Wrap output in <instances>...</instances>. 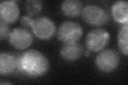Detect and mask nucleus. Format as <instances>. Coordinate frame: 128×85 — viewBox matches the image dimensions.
<instances>
[{"label":"nucleus","mask_w":128,"mask_h":85,"mask_svg":"<svg viewBox=\"0 0 128 85\" xmlns=\"http://www.w3.org/2000/svg\"><path fill=\"white\" fill-rule=\"evenodd\" d=\"M17 69L30 77L41 76L49 68V62L46 56L36 50H28L17 56Z\"/></svg>","instance_id":"1"},{"label":"nucleus","mask_w":128,"mask_h":85,"mask_svg":"<svg viewBox=\"0 0 128 85\" xmlns=\"http://www.w3.org/2000/svg\"><path fill=\"white\" fill-rule=\"evenodd\" d=\"M9 43L14 48L22 50L28 47L33 42V36L25 28H16L11 31Z\"/></svg>","instance_id":"7"},{"label":"nucleus","mask_w":128,"mask_h":85,"mask_svg":"<svg viewBox=\"0 0 128 85\" xmlns=\"http://www.w3.org/2000/svg\"><path fill=\"white\" fill-rule=\"evenodd\" d=\"M62 9L65 15L74 18L82 13L83 6L82 3L78 0H66L62 2Z\"/></svg>","instance_id":"12"},{"label":"nucleus","mask_w":128,"mask_h":85,"mask_svg":"<svg viewBox=\"0 0 128 85\" xmlns=\"http://www.w3.org/2000/svg\"><path fill=\"white\" fill-rule=\"evenodd\" d=\"M31 28L35 35L42 40H48L52 37L56 30L52 20L44 16L34 19Z\"/></svg>","instance_id":"6"},{"label":"nucleus","mask_w":128,"mask_h":85,"mask_svg":"<svg viewBox=\"0 0 128 85\" xmlns=\"http://www.w3.org/2000/svg\"><path fill=\"white\" fill-rule=\"evenodd\" d=\"M19 9L14 1H3L0 4V17L1 19L6 22L12 23L19 17Z\"/></svg>","instance_id":"8"},{"label":"nucleus","mask_w":128,"mask_h":85,"mask_svg":"<svg viewBox=\"0 0 128 85\" xmlns=\"http://www.w3.org/2000/svg\"><path fill=\"white\" fill-rule=\"evenodd\" d=\"M82 16L84 21L89 25L100 26L108 22V13L102 7L97 5H88L83 8Z\"/></svg>","instance_id":"3"},{"label":"nucleus","mask_w":128,"mask_h":85,"mask_svg":"<svg viewBox=\"0 0 128 85\" xmlns=\"http://www.w3.org/2000/svg\"><path fill=\"white\" fill-rule=\"evenodd\" d=\"M89 51H87L86 52V56H89V55H90V52H89Z\"/></svg>","instance_id":"17"},{"label":"nucleus","mask_w":128,"mask_h":85,"mask_svg":"<svg viewBox=\"0 0 128 85\" xmlns=\"http://www.w3.org/2000/svg\"><path fill=\"white\" fill-rule=\"evenodd\" d=\"M83 52L82 45L78 42L64 43L60 50L62 57L68 61H74L78 59Z\"/></svg>","instance_id":"9"},{"label":"nucleus","mask_w":128,"mask_h":85,"mask_svg":"<svg viewBox=\"0 0 128 85\" xmlns=\"http://www.w3.org/2000/svg\"><path fill=\"white\" fill-rule=\"evenodd\" d=\"M112 17L115 21L126 23L128 20V3L126 1H118L112 7Z\"/></svg>","instance_id":"11"},{"label":"nucleus","mask_w":128,"mask_h":85,"mask_svg":"<svg viewBox=\"0 0 128 85\" xmlns=\"http://www.w3.org/2000/svg\"><path fill=\"white\" fill-rule=\"evenodd\" d=\"M83 34V28L79 23L72 21H66L59 26L57 36L60 41L67 43L78 42Z\"/></svg>","instance_id":"2"},{"label":"nucleus","mask_w":128,"mask_h":85,"mask_svg":"<svg viewBox=\"0 0 128 85\" xmlns=\"http://www.w3.org/2000/svg\"><path fill=\"white\" fill-rule=\"evenodd\" d=\"M110 39L108 32L102 28H97L87 34L85 39L86 45L90 51L99 52L107 45Z\"/></svg>","instance_id":"4"},{"label":"nucleus","mask_w":128,"mask_h":85,"mask_svg":"<svg viewBox=\"0 0 128 85\" xmlns=\"http://www.w3.org/2000/svg\"><path fill=\"white\" fill-rule=\"evenodd\" d=\"M0 21V39L4 40L9 37L11 31L8 22L2 19Z\"/></svg>","instance_id":"15"},{"label":"nucleus","mask_w":128,"mask_h":85,"mask_svg":"<svg viewBox=\"0 0 128 85\" xmlns=\"http://www.w3.org/2000/svg\"><path fill=\"white\" fill-rule=\"evenodd\" d=\"M25 6L29 15H34L41 11L42 4V2L38 0H30L25 2Z\"/></svg>","instance_id":"14"},{"label":"nucleus","mask_w":128,"mask_h":85,"mask_svg":"<svg viewBox=\"0 0 128 85\" xmlns=\"http://www.w3.org/2000/svg\"><path fill=\"white\" fill-rule=\"evenodd\" d=\"M128 22L124 23L122 27L120 30L118 35V44L120 50L123 53L127 55L128 53Z\"/></svg>","instance_id":"13"},{"label":"nucleus","mask_w":128,"mask_h":85,"mask_svg":"<svg viewBox=\"0 0 128 85\" xmlns=\"http://www.w3.org/2000/svg\"><path fill=\"white\" fill-rule=\"evenodd\" d=\"M118 53L112 49L102 51L96 59V64L98 69L104 72H110L116 68L120 63Z\"/></svg>","instance_id":"5"},{"label":"nucleus","mask_w":128,"mask_h":85,"mask_svg":"<svg viewBox=\"0 0 128 85\" xmlns=\"http://www.w3.org/2000/svg\"><path fill=\"white\" fill-rule=\"evenodd\" d=\"M17 56L9 53L2 52L0 54V74L8 75L17 69Z\"/></svg>","instance_id":"10"},{"label":"nucleus","mask_w":128,"mask_h":85,"mask_svg":"<svg viewBox=\"0 0 128 85\" xmlns=\"http://www.w3.org/2000/svg\"><path fill=\"white\" fill-rule=\"evenodd\" d=\"M34 19L32 18L30 15H24L21 18L20 22L22 25L25 27H30L33 22Z\"/></svg>","instance_id":"16"}]
</instances>
